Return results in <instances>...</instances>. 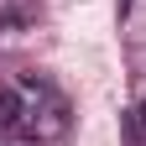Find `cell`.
Returning a JSON list of instances; mask_svg holds the SVG:
<instances>
[{
    "label": "cell",
    "mask_w": 146,
    "mask_h": 146,
    "mask_svg": "<svg viewBox=\"0 0 146 146\" xmlns=\"http://www.w3.org/2000/svg\"><path fill=\"white\" fill-rule=\"evenodd\" d=\"M21 94H16V89H0V131H16V125H21Z\"/></svg>",
    "instance_id": "1"
},
{
    "label": "cell",
    "mask_w": 146,
    "mask_h": 146,
    "mask_svg": "<svg viewBox=\"0 0 146 146\" xmlns=\"http://www.w3.org/2000/svg\"><path fill=\"white\" fill-rule=\"evenodd\" d=\"M131 115H136V125H141V136H146V99H141V104L131 110Z\"/></svg>",
    "instance_id": "2"
}]
</instances>
